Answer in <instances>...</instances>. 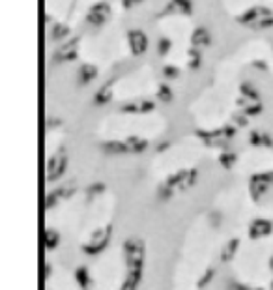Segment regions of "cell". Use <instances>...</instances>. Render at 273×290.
Masks as SVG:
<instances>
[{
	"label": "cell",
	"instance_id": "obj_1",
	"mask_svg": "<svg viewBox=\"0 0 273 290\" xmlns=\"http://www.w3.org/2000/svg\"><path fill=\"white\" fill-rule=\"evenodd\" d=\"M144 255H146V247L140 238H127L124 242V260H126L127 275L135 281L142 279V266H144Z\"/></svg>",
	"mask_w": 273,
	"mask_h": 290
},
{
	"label": "cell",
	"instance_id": "obj_2",
	"mask_svg": "<svg viewBox=\"0 0 273 290\" xmlns=\"http://www.w3.org/2000/svg\"><path fill=\"white\" fill-rule=\"evenodd\" d=\"M111 238H113V225H105V227H101L90 234V240L82 244V251L90 257H96L109 247Z\"/></svg>",
	"mask_w": 273,
	"mask_h": 290
},
{
	"label": "cell",
	"instance_id": "obj_3",
	"mask_svg": "<svg viewBox=\"0 0 273 290\" xmlns=\"http://www.w3.org/2000/svg\"><path fill=\"white\" fill-rule=\"evenodd\" d=\"M273 182V172H262V174H254L253 178H251V185H249V189H251V197H253L254 202H258L260 198L264 197L269 189V185Z\"/></svg>",
	"mask_w": 273,
	"mask_h": 290
},
{
	"label": "cell",
	"instance_id": "obj_4",
	"mask_svg": "<svg viewBox=\"0 0 273 290\" xmlns=\"http://www.w3.org/2000/svg\"><path fill=\"white\" fill-rule=\"evenodd\" d=\"M66 167H67L66 154L64 152L54 154L53 158L49 159V163H47V182H56L66 172Z\"/></svg>",
	"mask_w": 273,
	"mask_h": 290
},
{
	"label": "cell",
	"instance_id": "obj_5",
	"mask_svg": "<svg viewBox=\"0 0 273 290\" xmlns=\"http://www.w3.org/2000/svg\"><path fill=\"white\" fill-rule=\"evenodd\" d=\"M273 232V223L267 221V219H254L249 225V238L251 240H262V238H267Z\"/></svg>",
	"mask_w": 273,
	"mask_h": 290
},
{
	"label": "cell",
	"instance_id": "obj_6",
	"mask_svg": "<svg viewBox=\"0 0 273 290\" xmlns=\"http://www.w3.org/2000/svg\"><path fill=\"white\" fill-rule=\"evenodd\" d=\"M129 47H131V53L135 56H140V54L146 53L148 49V40L144 32H140V30H131L129 32Z\"/></svg>",
	"mask_w": 273,
	"mask_h": 290
},
{
	"label": "cell",
	"instance_id": "obj_7",
	"mask_svg": "<svg viewBox=\"0 0 273 290\" xmlns=\"http://www.w3.org/2000/svg\"><path fill=\"white\" fill-rule=\"evenodd\" d=\"M240 245H241V240L240 238H230L227 244L221 247V253H219V260L223 264H228L232 262L236 255H238V251H240Z\"/></svg>",
	"mask_w": 273,
	"mask_h": 290
},
{
	"label": "cell",
	"instance_id": "obj_8",
	"mask_svg": "<svg viewBox=\"0 0 273 290\" xmlns=\"http://www.w3.org/2000/svg\"><path fill=\"white\" fill-rule=\"evenodd\" d=\"M109 15H111L109 4L100 2V4H96V6L90 10V14H88V23H90V25H96V27H100V25H103V23L109 19Z\"/></svg>",
	"mask_w": 273,
	"mask_h": 290
},
{
	"label": "cell",
	"instance_id": "obj_9",
	"mask_svg": "<svg viewBox=\"0 0 273 290\" xmlns=\"http://www.w3.org/2000/svg\"><path fill=\"white\" fill-rule=\"evenodd\" d=\"M62 242V236L58 231H54V229H45L43 231V247L47 251H54Z\"/></svg>",
	"mask_w": 273,
	"mask_h": 290
},
{
	"label": "cell",
	"instance_id": "obj_10",
	"mask_svg": "<svg viewBox=\"0 0 273 290\" xmlns=\"http://www.w3.org/2000/svg\"><path fill=\"white\" fill-rule=\"evenodd\" d=\"M75 283L79 284L80 290H88L92 286V277H90V270H88L86 266H79L77 270H75Z\"/></svg>",
	"mask_w": 273,
	"mask_h": 290
},
{
	"label": "cell",
	"instance_id": "obj_11",
	"mask_svg": "<svg viewBox=\"0 0 273 290\" xmlns=\"http://www.w3.org/2000/svg\"><path fill=\"white\" fill-rule=\"evenodd\" d=\"M77 43H79V40H71L69 43H66V45L62 47L60 51H58V60H73L75 56H77V54H75Z\"/></svg>",
	"mask_w": 273,
	"mask_h": 290
},
{
	"label": "cell",
	"instance_id": "obj_12",
	"mask_svg": "<svg viewBox=\"0 0 273 290\" xmlns=\"http://www.w3.org/2000/svg\"><path fill=\"white\" fill-rule=\"evenodd\" d=\"M191 38H193V45H197V47H206V45H210V32H208L206 28H197V30H195L193 32V36H191Z\"/></svg>",
	"mask_w": 273,
	"mask_h": 290
},
{
	"label": "cell",
	"instance_id": "obj_13",
	"mask_svg": "<svg viewBox=\"0 0 273 290\" xmlns=\"http://www.w3.org/2000/svg\"><path fill=\"white\" fill-rule=\"evenodd\" d=\"M213 279H215V268H206L204 273H202V275L199 277V281H197V288L199 290L208 288V286L212 284Z\"/></svg>",
	"mask_w": 273,
	"mask_h": 290
},
{
	"label": "cell",
	"instance_id": "obj_14",
	"mask_svg": "<svg viewBox=\"0 0 273 290\" xmlns=\"http://www.w3.org/2000/svg\"><path fill=\"white\" fill-rule=\"evenodd\" d=\"M126 144H127V152L139 154V152H142V150H146L148 142H146V140H142V138L131 137V138H127V140H126Z\"/></svg>",
	"mask_w": 273,
	"mask_h": 290
},
{
	"label": "cell",
	"instance_id": "obj_15",
	"mask_svg": "<svg viewBox=\"0 0 273 290\" xmlns=\"http://www.w3.org/2000/svg\"><path fill=\"white\" fill-rule=\"evenodd\" d=\"M96 67L94 66H82L80 67V71H79V81H80V85H86L88 81H92L94 77H96Z\"/></svg>",
	"mask_w": 273,
	"mask_h": 290
},
{
	"label": "cell",
	"instance_id": "obj_16",
	"mask_svg": "<svg viewBox=\"0 0 273 290\" xmlns=\"http://www.w3.org/2000/svg\"><path fill=\"white\" fill-rule=\"evenodd\" d=\"M103 150L107 154H126L127 144L126 142H107V144H103Z\"/></svg>",
	"mask_w": 273,
	"mask_h": 290
},
{
	"label": "cell",
	"instance_id": "obj_17",
	"mask_svg": "<svg viewBox=\"0 0 273 290\" xmlns=\"http://www.w3.org/2000/svg\"><path fill=\"white\" fill-rule=\"evenodd\" d=\"M219 163L221 167H225V169H232L234 163H236V156H234V154H223L219 158Z\"/></svg>",
	"mask_w": 273,
	"mask_h": 290
},
{
	"label": "cell",
	"instance_id": "obj_18",
	"mask_svg": "<svg viewBox=\"0 0 273 290\" xmlns=\"http://www.w3.org/2000/svg\"><path fill=\"white\" fill-rule=\"evenodd\" d=\"M109 99H111V86H107V90H105V88H101L100 92L96 94V103H98V105L107 103Z\"/></svg>",
	"mask_w": 273,
	"mask_h": 290
},
{
	"label": "cell",
	"instance_id": "obj_19",
	"mask_svg": "<svg viewBox=\"0 0 273 290\" xmlns=\"http://www.w3.org/2000/svg\"><path fill=\"white\" fill-rule=\"evenodd\" d=\"M137 286H139V281H135L131 277H126V281L120 286V290H137Z\"/></svg>",
	"mask_w": 273,
	"mask_h": 290
},
{
	"label": "cell",
	"instance_id": "obj_20",
	"mask_svg": "<svg viewBox=\"0 0 273 290\" xmlns=\"http://www.w3.org/2000/svg\"><path fill=\"white\" fill-rule=\"evenodd\" d=\"M159 98L163 99V101H170V99H172V92H170V88H168L167 85H161V88H159Z\"/></svg>",
	"mask_w": 273,
	"mask_h": 290
},
{
	"label": "cell",
	"instance_id": "obj_21",
	"mask_svg": "<svg viewBox=\"0 0 273 290\" xmlns=\"http://www.w3.org/2000/svg\"><path fill=\"white\" fill-rule=\"evenodd\" d=\"M67 32H69V28L67 27H58V25H56V27H54V32H53V38L54 40H62L64 36H67Z\"/></svg>",
	"mask_w": 273,
	"mask_h": 290
},
{
	"label": "cell",
	"instance_id": "obj_22",
	"mask_svg": "<svg viewBox=\"0 0 273 290\" xmlns=\"http://www.w3.org/2000/svg\"><path fill=\"white\" fill-rule=\"evenodd\" d=\"M230 290H264V288H260V286H249V284L245 283H232L230 284Z\"/></svg>",
	"mask_w": 273,
	"mask_h": 290
},
{
	"label": "cell",
	"instance_id": "obj_23",
	"mask_svg": "<svg viewBox=\"0 0 273 290\" xmlns=\"http://www.w3.org/2000/svg\"><path fill=\"white\" fill-rule=\"evenodd\" d=\"M168 49H170V41H168L167 38H163V40L159 41V54L161 56H165V54L168 53Z\"/></svg>",
	"mask_w": 273,
	"mask_h": 290
},
{
	"label": "cell",
	"instance_id": "obj_24",
	"mask_svg": "<svg viewBox=\"0 0 273 290\" xmlns=\"http://www.w3.org/2000/svg\"><path fill=\"white\" fill-rule=\"evenodd\" d=\"M103 191H105V184H94L88 187V195H98Z\"/></svg>",
	"mask_w": 273,
	"mask_h": 290
},
{
	"label": "cell",
	"instance_id": "obj_25",
	"mask_svg": "<svg viewBox=\"0 0 273 290\" xmlns=\"http://www.w3.org/2000/svg\"><path fill=\"white\" fill-rule=\"evenodd\" d=\"M199 64H200L199 53H193V51H191V60H189V66L193 67V69H197V67H199Z\"/></svg>",
	"mask_w": 273,
	"mask_h": 290
},
{
	"label": "cell",
	"instance_id": "obj_26",
	"mask_svg": "<svg viewBox=\"0 0 273 290\" xmlns=\"http://www.w3.org/2000/svg\"><path fill=\"white\" fill-rule=\"evenodd\" d=\"M51 271H53L51 264H49V262L43 264V277H45V279H49V277H51Z\"/></svg>",
	"mask_w": 273,
	"mask_h": 290
},
{
	"label": "cell",
	"instance_id": "obj_27",
	"mask_svg": "<svg viewBox=\"0 0 273 290\" xmlns=\"http://www.w3.org/2000/svg\"><path fill=\"white\" fill-rule=\"evenodd\" d=\"M176 67H172V66H168V67H165V75H168V77H176L178 75V71H174Z\"/></svg>",
	"mask_w": 273,
	"mask_h": 290
},
{
	"label": "cell",
	"instance_id": "obj_28",
	"mask_svg": "<svg viewBox=\"0 0 273 290\" xmlns=\"http://www.w3.org/2000/svg\"><path fill=\"white\" fill-rule=\"evenodd\" d=\"M124 2V6L126 8H131V6H135V4H139L140 0H122Z\"/></svg>",
	"mask_w": 273,
	"mask_h": 290
},
{
	"label": "cell",
	"instance_id": "obj_29",
	"mask_svg": "<svg viewBox=\"0 0 273 290\" xmlns=\"http://www.w3.org/2000/svg\"><path fill=\"white\" fill-rule=\"evenodd\" d=\"M267 266H269V270H271V271H273V257H271V258H269V264H267Z\"/></svg>",
	"mask_w": 273,
	"mask_h": 290
},
{
	"label": "cell",
	"instance_id": "obj_30",
	"mask_svg": "<svg viewBox=\"0 0 273 290\" xmlns=\"http://www.w3.org/2000/svg\"><path fill=\"white\" fill-rule=\"evenodd\" d=\"M269 290H273V281H271V283H269Z\"/></svg>",
	"mask_w": 273,
	"mask_h": 290
}]
</instances>
